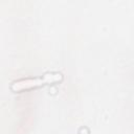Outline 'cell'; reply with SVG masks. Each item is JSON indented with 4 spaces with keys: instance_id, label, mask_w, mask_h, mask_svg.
Segmentation results:
<instances>
[{
    "instance_id": "obj_1",
    "label": "cell",
    "mask_w": 134,
    "mask_h": 134,
    "mask_svg": "<svg viewBox=\"0 0 134 134\" xmlns=\"http://www.w3.org/2000/svg\"><path fill=\"white\" fill-rule=\"evenodd\" d=\"M46 82L44 77H28V79H21L18 81H15L10 85V89L14 92H21V91H27L40 86L45 85Z\"/></svg>"
},
{
    "instance_id": "obj_2",
    "label": "cell",
    "mask_w": 134,
    "mask_h": 134,
    "mask_svg": "<svg viewBox=\"0 0 134 134\" xmlns=\"http://www.w3.org/2000/svg\"><path fill=\"white\" fill-rule=\"evenodd\" d=\"M46 84H53V83H58V82H61L63 76L61 73L59 72H48V73H45L43 75Z\"/></svg>"
}]
</instances>
